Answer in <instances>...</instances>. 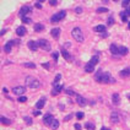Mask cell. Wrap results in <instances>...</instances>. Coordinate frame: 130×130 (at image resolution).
Masks as SVG:
<instances>
[{
    "mask_svg": "<svg viewBox=\"0 0 130 130\" xmlns=\"http://www.w3.org/2000/svg\"><path fill=\"white\" fill-rule=\"evenodd\" d=\"M71 36H72V38H75L76 42H80V43H82L84 39H85L84 33H82V31H81L80 27H75V28H72V31H71Z\"/></svg>",
    "mask_w": 130,
    "mask_h": 130,
    "instance_id": "6da1fadb",
    "label": "cell"
},
{
    "mask_svg": "<svg viewBox=\"0 0 130 130\" xmlns=\"http://www.w3.org/2000/svg\"><path fill=\"white\" fill-rule=\"evenodd\" d=\"M26 85L28 87H31V88H38V87H41L39 80L36 79V77H33V76H27L26 77Z\"/></svg>",
    "mask_w": 130,
    "mask_h": 130,
    "instance_id": "7a4b0ae2",
    "label": "cell"
},
{
    "mask_svg": "<svg viewBox=\"0 0 130 130\" xmlns=\"http://www.w3.org/2000/svg\"><path fill=\"white\" fill-rule=\"evenodd\" d=\"M65 16H66V12H65L64 10H62V11H59V12H57V14H54L53 16H52V19H50V21L52 22H59V21H62L63 19H64Z\"/></svg>",
    "mask_w": 130,
    "mask_h": 130,
    "instance_id": "3957f363",
    "label": "cell"
},
{
    "mask_svg": "<svg viewBox=\"0 0 130 130\" xmlns=\"http://www.w3.org/2000/svg\"><path fill=\"white\" fill-rule=\"evenodd\" d=\"M38 45H39V48H42L43 50H45V52H49L50 50V42H48L47 39H39L38 42Z\"/></svg>",
    "mask_w": 130,
    "mask_h": 130,
    "instance_id": "277c9868",
    "label": "cell"
},
{
    "mask_svg": "<svg viewBox=\"0 0 130 130\" xmlns=\"http://www.w3.org/2000/svg\"><path fill=\"white\" fill-rule=\"evenodd\" d=\"M25 91H26V88L22 87V86H16V87L12 88V92H14L15 95H17V96H23Z\"/></svg>",
    "mask_w": 130,
    "mask_h": 130,
    "instance_id": "5b68a950",
    "label": "cell"
},
{
    "mask_svg": "<svg viewBox=\"0 0 130 130\" xmlns=\"http://www.w3.org/2000/svg\"><path fill=\"white\" fill-rule=\"evenodd\" d=\"M43 120H44V123L47 124V125H52V123L54 122V118H53V115L52 114H45L44 117H43Z\"/></svg>",
    "mask_w": 130,
    "mask_h": 130,
    "instance_id": "8992f818",
    "label": "cell"
},
{
    "mask_svg": "<svg viewBox=\"0 0 130 130\" xmlns=\"http://www.w3.org/2000/svg\"><path fill=\"white\" fill-rule=\"evenodd\" d=\"M28 12H31V7H30V6H23V7H21V10H20V16H21V17H26V15H27Z\"/></svg>",
    "mask_w": 130,
    "mask_h": 130,
    "instance_id": "52a82bcc",
    "label": "cell"
},
{
    "mask_svg": "<svg viewBox=\"0 0 130 130\" xmlns=\"http://www.w3.org/2000/svg\"><path fill=\"white\" fill-rule=\"evenodd\" d=\"M103 82H106V84L114 82V80L112 79V75H110L109 72H104V74H103Z\"/></svg>",
    "mask_w": 130,
    "mask_h": 130,
    "instance_id": "ba28073f",
    "label": "cell"
},
{
    "mask_svg": "<svg viewBox=\"0 0 130 130\" xmlns=\"http://www.w3.org/2000/svg\"><path fill=\"white\" fill-rule=\"evenodd\" d=\"M27 45H28V48L31 49V50H37L38 48H39V45H38V43L37 42H34V41H30L28 43H27Z\"/></svg>",
    "mask_w": 130,
    "mask_h": 130,
    "instance_id": "9c48e42d",
    "label": "cell"
},
{
    "mask_svg": "<svg viewBox=\"0 0 130 130\" xmlns=\"http://www.w3.org/2000/svg\"><path fill=\"white\" fill-rule=\"evenodd\" d=\"M12 45H14V42L12 41H9L6 44H5V47H4V50H5V53H10L11 52V49H12Z\"/></svg>",
    "mask_w": 130,
    "mask_h": 130,
    "instance_id": "30bf717a",
    "label": "cell"
},
{
    "mask_svg": "<svg viewBox=\"0 0 130 130\" xmlns=\"http://www.w3.org/2000/svg\"><path fill=\"white\" fill-rule=\"evenodd\" d=\"M44 104H45V98L43 97V98H41V99H39V101H38V102L36 103V108L41 110V109H42V108L44 107Z\"/></svg>",
    "mask_w": 130,
    "mask_h": 130,
    "instance_id": "8fae6325",
    "label": "cell"
},
{
    "mask_svg": "<svg viewBox=\"0 0 130 130\" xmlns=\"http://www.w3.org/2000/svg\"><path fill=\"white\" fill-rule=\"evenodd\" d=\"M16 34H17V36H20V37L25 36V34H26V28H25L23 26L17 27V28H16Z\"/></svg>",
    "mask_w": 130,
    "mask_h": 130,
    "instance_id": "7c38bea8",
    "label": "cell"
},
{
    "mask_svg": "<svg viewBox=\"0 0 130 130\" xmlns=\"http://www.w3.org/2000/svg\"><path fill=\"white\" fill-rule=\"evenodd\" d=\"M110 120H112V123H114V124H117V123L119 122V115H118L117 112H113V113H112V115H110Z\"/></svg>",
    "mask_w": 130,
    "mask_h": 130,
    "instance_id": "4fadbf2b",
    "label": "cell"
},
{
    "mask_svg": "<svg viewBox=\"0 0 130 130\" xmlns=\"http://www.w3.org/2000/svg\"><path fill=\"white\" fill-rule=\"evenodd\" d=\"M112 102H113V104H115V106H118V104L120 103V97H119L118 93H114V95L112 96Z\"/></svg>",
    "mask_w": 130,
    "mask_h": 130,
    "instance_id": "5bb4252c",
    "label": "cell"
},
{
    "mask_svg": "<svg viewBox=\"0 0 130 130\" xmlns=\"http://www.w3.org/2000/svg\"><path fill=\"white\" fill-rule=\"evenodd\" d=\"M119 75H120L122 77H129L130 76V67H127V69L122 70V71L119 72Z\"/></svg>",
    "mask_w": 130,
    "mask_h": 130,
    "instance_id": "9a60e30c",
    "label": "cell"
},
{
    "mask_svg": "<svg viewBox=\"0 0 130 130\" xmlns=\"http://www.w3.org/2000/svg\"><path fill=\"white\" fill-rule=\"evenodd\" d=\"M76 102H77V104H80V106H86V103H87L86 98L81 97V96H77V98H76Z\"/></svg>",
    "mask_w": 130,
    "mask_h": 130,
    "instance_id": "2e32d148",
    "label": "cell"
},
{
    "mask_svg": "<svg viewBox=\"0 0 130 130\" xmlns=\"http://www.w3.org/2000/svg\"><path fill=\"white\" fill-rule=\"evenodd\" d=\"M93 30H95V32L106 33V26H103V25H98V26H96Z\"/></svg>",
    "mask_w": 130,
    "mask_h": 130,
    "instance_id": "e0dca14e",
    "label": "cell"
},
{
    "mask_svg": "<svg viewBox=\"0 0 130 130\" xmlns=\"http://www.w3.org/2000/svg\"><path fill=\"white\" fill-rule=\"evenodd\" d=\"M95 80H96L97 82H103V72H102V71H98L97 74H96Z\"/></svg>",
    "mask_w": 130,
    "mask_h": 130,
    "instance_id": "ac0fdd59",
    "label": "cell"
},
{
    "mask_svg": "<svg viewBox=\"0 0 130 130\" xmlns=\"http://www.w3.org/2000/svg\"><path fill=\"white\" fill-rule=\"evenodd\" d=\"M85 71H86V72H93V71H95V66L91 65L90 63H87L86 66H85Z\"/></svg>",
    "mask_w": 130,
    "mask_h": 130,
    "instance_id": "d6986e66",
    "label": "cell"
},
{
    "mask_svg": "<svg viewBox=\"0 0 130 130\" xmlns=\"http://www.w3.org/2000/svg\"><path fill=\"white\" fill-rule=\"evenodd\" d=\"M62 54H63V57L65 58V60H66V62H70V60H71V55H70V54H69L65 49H62Z\"/></svg>",
    "mask_w": 130,
    "mask_h": 130,
    "instance_id": "ffe728a7",
    "label": "cell"
},
{
    "mask_svg": "<svg viewBox=\"0 0 130 130\" xmlns=\"http://www.w3.org/2000/svg\"><path fill=\"white\" fill-rule=\"evenodd\" d=\"M50 33H52V36H53L54 38H58V37L60 36V28H53Z\"/></svg>",
    "mask_w": 130,
    "mask_h": 130,
    "instance_id": "44dd1931",
    "label": "cell"
},
{
    "mask_svg": "<svg viewBox=\"0 0 130 130\" xmlns=\"http://www.w3.org/2000/svg\"><path fill=\"white\" fill-rule=\"evenodd\" d=\"M44 30V26L42 25V23H36L34 25V31L36 32H41V31H43Z\"/></svg>",
    "mask_w": 130,
    "mask_h": 130,
    "instance_id": "7402d4cb",
    "label": "cell"
},
{
    "mask_svg": "<svg viewBox=\"0 0 130 130\" xmlns=\"http://www.w3.org/2000/svg\"><path fill=\"white\" fill-rule=\"evenodd\" d=\"M110 52H112L113 54H119V48H118L115 44H112V45H110Z\"/></svg>",
    "mask_w": 130,
    "mask_h": 130,
    "instance_id": "603a6c76",
    "label": "cell"
},
{
    "mask_svg": "<svg viewBox=\"0 0 130 130\" xmlns=\"http://www.w3.org/2000/svg\"><path fill=\"white\" fill-rule=\"evenodd\" d=\"M119 54L120 55H127L128 54V48L127 47H119Z\"/></svg>",
    "mask_w": 130,
    "mask_h": 130,
    "instance_id": "cb8c5ba5",
    "label": "cell"
},
{
    "mask_svg": "<svg viewBox=\"0 0 130 130\" xmlns=\"http://www.w3.org/2000/svg\"><path fill=\"white\" fill-rule=\"evenodd\" d=\"M98 62H99V58H98V57H92V59L90 60V64L95 66V65L98 64Z\"/></svg>",
    "mask_w": 130,
    "mask_h": 130,
    "instance_id": "d4e9b609",
    "label": "cell"
},
{
    "mask_svg": "<svg viewBox=\"0 0 130 130\" xmlns=\"http://www.w3.org/2000/svg\"><path fill=\"white\" fill-rule=\"evenodd\" d=\"M58 127H59V120H57V119H54V122L52 123V125H50V128L53 130L58 129Z\"/></svg>",
    "mask_w": 130,
    "mask_h": 130,
    "instance_id": "484cf974",
    "label": "cell"
},
{
    "mask_svg": "<svg viewBox=\"0 0 130 130\" xmlns=\"http://www.w3.org/2000/svg\"><path fill=\"white\" fill-rule=\"evenodd\" d=\"M120 17H122V21H127V20H128V14H127V11L120 12Z\"/></svg>",
    "mask_w": 130,
    "mask_h": 130,
    "instance_id": "4316f807",
    "label": "cell"
},
{
    "mask_svg": "<svg viewBox=\"0 0 130 130\" xmlns=\"http://www.w3.org/2000/svg\"><path fill=\"white\" fill-rule=\"evenodd\" d=\"M23 66H25V67H27V69H36V65L33 64V63H25Z\"/></svg>",
    "mask_w": 130,
    "mask_h": 130,
    "instance_id": "83f0119b",
    "label": "cell"
},
{
    "mask_svg": "<svg viewBox=\"0 0 130 130\" xmlns=\"http://www.w3.org/2000/svg\"><path fill=\"white\" fill-rule=\"evenodd\" d=\"M76 118H77L79 120L84 119V118H85V114H84V112H79V113H76Z\"/></svg>",
    "mask_w": 130,
    "mask_h": 130,
    "instance_id": "f1b7e54d",
    "label": "cell"
},
{
    "mask_svg": "<svg viewBox=\"0 0 130 130\" xmlns=\"http://www.w3.org/2000/svg\"><path fill=\"white\" fill-rule=\"evenodd\" d=\"M1 123H2V124H5V125H9V124H11V122H10L9 119H6L5 117H1Z\"/></svg>",
    "mask_w": 130,
    "mask_h": 130,
    "instance_id": "f546056e",
    "label": "cell"
},
{
    "mask_svg": "<svg viewBox=\"0 0 130 130\" xmlns=\"http://www.w3.org/2000/svg\"><path fill=\"white\" fill-rule=\"evenodd\" d=\"M85 127H86V129L87 130H95V125H93L92 123H87Z\"/></svg>",
    "mask_w": 130,
    "mask_h": 130,
    "instance_id": "4dcf8cb0",
    "label": "cell"
},
{
    "mask_svg": "<svg viewBox=\"0 0 130 130\" xmlns=\"http://www.w3.org/2000/svg\"><path fill=\"white\" fill-rule=\"evenodd\" d=\"M107 11H108V9H107V7H98V9H97L98 14H101V12H107Z\"/></svg>",
    "mask_w": 130,
    "mask_h": 130,
    "instance_id": "1f68e13d",
    "label": "cell"
},
{
    "mask_svg": "<svg viewBox=\"0 0 130 130\" xmlns=\"http://www.w3.org/2000/svg\"><path fill=\"white\" fill-rule=\"evenodd\" d=\"M22 21H23L25 23H31V21H32V20H31L28 16H26V17H22Z\"/></svg>",
    "mask_w": 130,
    "mask_h": 130,
    "instance_id": "d6a6232c",
    "label": "cell"
},
{
    "mask_svg": "<svg viewBox=\"0 0 130 130\" xmlns=\"http://www.w3.org/2000/svg\"><path fill=\"white\" fill-rule=\"evenodd\" d=\"M26 101H27V98L25 97V96H20V97H19V102H20V103H25Z\"/></svg>",
    "mask_w": 130,
    "mask_h": 130,
    "instance_id": "836d02e7",
    "label": "cell"
},
{
    "mask_svg": "<svg viewBox=\"0 0 130 130\" xmlns=\"http://www.w3.org/2000/svg\"><path fill=\"white\" fill-rule=\"evenodd\" d=\"M60 79H62V75H60V74H58V75L55 76V81H54V85H57V84H58V81H59Z\"/></svg>",
    "mask_w": 130,
    "mask_h": 130,
    "instance_id": "e575fe53",
    "label": "cell"
},
{
    "mask_svg": "<svg viewBox=\"0 0 130 130\" xmlns=\"http://www.w3.org/2000/svg\"><path fill=\"white\" fill-rule=\"evenodd\" d=\"M23 119L26 120V123H27L28 125H31V124H32V119H30L28 117H23Z\"/></svg>",
    "mask_w": 130,
    "mask_h": 130,
    "instance_id": "d590c367",
    "label": "cell"
},
{
    "mask_svg": "<svg viewBox=\"0 0 130 130\" xmlns=\"http://www.w3.org/2000/svg\"><path fill=\"white\" fill-rule=\"evenodd\" d=\"M122 5H123L124 7H127V6H129V5H130V1H128V0H125V1H122Z\"/></svg>",
    "mask_w": 130,
    "mask_h": 130,
    "instance_id": "8d00e7d4",
    "label": "cell"
},
{
    "mask_svg": "<svg viewBox=\"0 0 130 130\" xmlns=\"http://www.w3.org/2000/svg\"><path fill=\"white\" fill-rule=\"evenodd\" d=\"M58 57H59V53H57V52H55V53H53V59H54L55 62L58 60Z\"/></svg>",
    "mask_w": 130,
    "mask_h": 130,
    "instance_id": "74e56055",
    "label": "cell"
},
{
    "mask_svg": "<svg viewBox=\"0 0 130 130\" xmlns=\"http://www.w3.org/2000/svg\"><path fill=\"white\" fill-rule=\"evenodd\" d=\"M65 92H66L67 95H71V96H74V95H75V92H74L72 90H65Z\"/></svg>",
    "mask_w": 130,
    "mask_h": 130,
    "instance_id": "f35d334b",
    "label": "cell"
},
{
    "mask_svg": "<svg viewBox=\"0 0 130 130\" xmlns=\"http://www.w3.org/2000/svg\"><path fill=\"white\" fill-rule=\"evenodd\" d=\"M113 23H114V20H113V17H109V19H108V25L110 26V25H113Z\"/></svg>",
    "mask_w": 130,
    "mask_h": 130,
    "instance_id": "ab89813d",
    "label": "cell"
},
{
    "mask_svg": "<svg viewBox=\"0 0 130 130\" xmlns=\"http://www.w3.org/2000/svg\"><path fill=\"white\" fill-rule=\"evenodd\" d=\"M75 12H76V14H81V12H82V9H81V7H76V9H75Z\"/></svg>",
    "mask_w": 130,
    "mask_h": 130,
    "instance_id": "60d3db41",
    "label": "cell"
},
{
    "mask_svg": "<svg viewBox=\"0 0 130 130\" xmlns=\"http://www.w3.org/2000/svg\"><path fill=\"white\" fill-rule=\"evenodd\" d=\"M34 6H36L37 9H42V4H41V2H36V4H34Z\"/></svg>",
    "mask_w": 130,
    "mask_h": 130,
    "instance_id": "b9f144b4",
    "label": "cell"
},
{
    "mask_svg": "<svg viewBox=\"0 0 130 130\" xmlns=\"http://www.w3.org/2000/svg\"><path fill=\"white\" fill-rule=\"evenodd\" d=\"M74 127H75V129L76 130H81V125H80V124H75Z\"/></svg>",
    "mask_w": 130,
    "mask_h": 130,
    "instance_id": "7bdbcfd3",
    "label": "cell"
},
{
    "mask_svg": "<svg viewBox=\"0 0 130 130\" xmlns=\"http://www.w3.org/2000/svg\"><path fill=\"white\" fill-rule=\"evenodd\" d=\"M49 4H50V5H52V6H55V5H57V4H58V1H50V2H49Z\"/></svg>",
    "mask_w": 130,
    "mask_h": 130,
    "instance_id": "ee69618b",
    "label": "cell"
},
{
    "mask_svg": "<svg viewBox=\"0 0 130 130\" xmlns=\"http://www.w3.org/2000/svg\"><path fill=\"white\" fill-rule=\"evenodd\" d=\"M43 66H44L45 69H48V70L50 69V67H49V64H48V63H44V64H43Z\"/></svg>",
    "mask_w": 130,
    "mask_h": 130,
    "instance_id": "f6af8a7d",
    "label": "cell"
},
{
    "mask_svg": "<svg viewBox=\"0 0 130 130\" xmlns=\"http://www.w3.org/2000/svg\"><path fill=\"white\" fill-rule=\"evenodd\" d=\"M41 114V110H36L34 113H33V115H39Z\"/></svg>",
    "mask_w": 130,
    "mask_h": 130,
    "instance_id": "bcb514c9",
    "label": "cell"
},
{
    "mask_svg": "<svg viewBox=\"0 0 130 130\" xmlns=\"http://www.w3.org/2000/svg\"><path fill=\"white\" fill-rule=\"evenodd\" d=\"M127 14H128V16H130V6L127 9Z\"/></svg>",
    "mask_w": 130,
    "mask_h": 130,
    "instance_id": "7dc6e473",
    "label": "cell"
},
{
    "mask_svg": "<svg viewBox=\"0 0 130 130\" xmlns=\"http://www.w3.org/2000/svg\"><path fill=\"white\" fill-rule=\"evenodd\" d=\"M102 130H110V129H108V128H102Z\"/></svg>",
    "mask_w": 130,
    "mask_h": 130,
    "instance_id": "c3c4849f",
    "label": "cell"
},
{
    "mask_svg": "<svg viewBox=\"0 0 130 130\" xmlns=\"http://www.w3.org/2000/svg\"><path fill=\"white\" fill-rule=\"evenodd\" d=\"M127 97H128V99L130 101V93H128V96H127Z\"/></svg>",
    "mask_w": 130,
    "mask_h": 130,
    "instance_id": "681fc988",
    "label": "cell"
},
{
    "mask_svg": "<svg viewBox=\"0 0 130 130\" xmlns=\"http://www.w3.org/2000/svg\"><path fill=\"white\" fill-rule=\"evenodd\" d=\"M128 28L130 30V21H129V25H128Z\"/></svg>",
    "mask_w": 130,
    "mask_h": 130,
    "instance_id": "f907efd6",
    "label": "cell"
}]
</instances>
